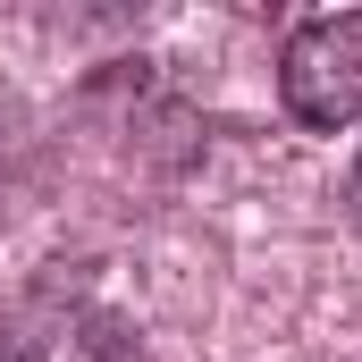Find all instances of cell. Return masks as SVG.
<instances>
[{"instance_id": "1", "label": "cell", "mask_w": 362, "mask_h": 362, "mask_svg": "<svg viewBox=\"0 0 362 362\" xmlns=\"http://www.w3.org/2000/svg\"><path fill=\"white\" fill-rule=\"evenodd\" d=\"M278 101L312 135L362 127V8L303 17L286 34V51H278Z\"/></svg>"}]
</instances>
